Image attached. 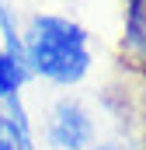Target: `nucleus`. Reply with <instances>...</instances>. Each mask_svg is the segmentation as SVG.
<instances>
[{
  "instance_id": "1",
  "label": "nucleus",
  "mask_w": 146,
  "mask_h": 150,
  "mask_svg": "<svg viewBox=\"0 0 146 150\" xmlns=\"http://www.w3.org/2000/svg\"><path fill=\"white\" fill-rule=\"evenodd\" d=\"M25 38V67L28 74L52 87H77L91 74V35L80 21L66 14L38 11L21 28Z\"/></svg>"
},
{
  "instance_id": "2",
  "label": "nucleus",
  "mask_w": 146,
  "mask_h": 150,
  "mask_svg": "<svg viewBox=\"0 0 146 150\" xmlns=\"http://www.w3.org/2000/svg\"><path fill=\"white\" fill-rule=\"evenodd\" d=\"M45 140L52 150H91L94 119L84 108V101H77L70 94L56 98L49 108V119H45Z\"/></svg>"
},
{
  "instance_id": "3",
  "label": "nucleus",
  "mask_w": 146,
  "mask_h": 150,
  "mask_svg": "<svg viewBox=\"0 0 146 150\" xmlns=\"http://www.w3.org/2000/svg\"><path fill=\"white\" fill-rule=\"evenodd\" d=\"M118 56L125 67L146 74V0H125V25H122Z\"/></svg>"
},
{
  "instance_id": "4",
  "label": "nucleus",
  "mask_w": 146,
  "mask_h": 150,
  "mask_svg": "<svg viewBox=\"0 0 146 150\" xmlns=\"http://www.w3.org/2000/svg\"><path fill=\"white\" fill-rule=\"evenodd\" d=\"M0 150H35V129L25 101H11L0 108Z\"/></svg>"
},
{
  "instance_id": "5",
  "label": "nucleus",
  "mask_w": 146,
  "mask_h": 150,
  "mask_svg": "<svg viewBox=\"0 0 146 150\" xmlns=\"http://www.w3.org/2000/svg\"><path fill=\"white\" fill-rule=\"evenodd\" d=\"M28 80H32V74H28L25 59H18V56L0 49V108L11 105V101H25L21 94H25Z\"/></svg>"
},
{
  "instance_id": "6",
  "label": "nucleus",
  "mask_w": 146,
  "mask_h": 150,
  "mask_svg": "<svg viewBox=\"0 0 146 150\" xmlns=\"http://www.w3.org/2000/svg\"><path fill=\"white\" fill-rule=\"evenodd\" d=\"M0 49L25 59V38H21V21L11 7V0H0Z\"/></svg>"
}]
</instances>
